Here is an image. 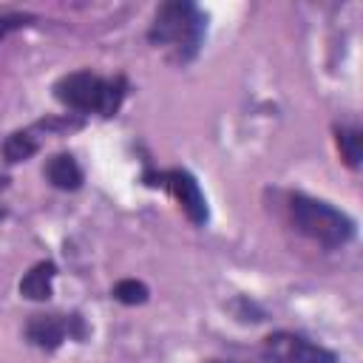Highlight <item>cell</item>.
<instances>
[{"mask_svg": "<svg viewBox=\"0 0 363 363\" xmlns=\"http://www.w3.org/2000/svg\"><path fill=\"white\" fill-rule=\"evenodd\" d=\"M335 142H337V150L343 156V162L349 167H357L360 164V153H363V136L357 128H337L335 130Z\"/></svg>", "mask_w": 363, "mask_h": 363, "instance_id": "9c48e42d", "label": "cell"}, {"mask_svg": "<svg viewBox=\"0 0 363 363\" xmlns=\"http://www.w3.org/2000/svg\"><path fill=\"white\" fill-rule=\"evenodd\" d=\"M125 94H128V82L122 77L105 79L91 71H74L54 82V96L77 113L113 116L119 111Z\"/></svg>", "mask_w": 363, "mask_h": 363, "instance_id": "7a4b0ae2", "label": "cell"}, {"mask_svg": "<svg viewBox=\"0 0 363 363\" xmlns=\"http://www.w3.org/2000/svg\"><path fill=\"white\" fill-rule=\"evenodd\" d=\"M289 218L301 235L312 238L326 250H337L354 238V221L343 210L332 207L329 201L312 199L306 193L289 196Z\"/></svg>", "mask_w": 363, "mask_h": 363, "instance_id": "3957f363", "label": "cell"}, {"mask_svg": "<svg viewBox=\"0 0 363 363\" xmlns=\"http://www.w3.org/2000/svg\"><path fill=\"white\" fill-rule=\"evenodd\" d=\"M26 335L34 346L54 352L62 346L65 337H85V323L79 315H34L26 326Z\"/></svg>", "mask_w": 363, "mask_h": 363, "instance_id": "5b68a950", "label": "cell"}, {"mask_svg": "<svg viewBox=\"0 0 363 363\" xmlns=\"http://www.w3.org/2000/svg\"><path fill=\"white\" fill-rule=\"evenodd\" d=\"M207 363H241V360H207Z\"/></svg>", "mask_w": 363, "mask_h": 363, "instance_id": "4fadbf2b", "label": "cell"}, {"mask_svg": "<svg viewBox=\"0 0 363 363\" xmlns=\"http://www.w3.org/2000/svg\"><path fill=\"white\" fill-rule=\"evenodd\" d=\"M45 176L54 187L60 190H77L82 184V167L77 164V159L71 153H57L48 159L45 164Z\"/></svg>", "mask_w": 363, "mask_h": 363, "instance_id": "52a82bcc", "label": "cell"}, {"mask_svg": "<svg viewBox=\"0 0 363 363\" xmlns=\"http://www.w3.org/2000/svg\"><path fill=\"white\" fill-rule=\"evenodd\" d=\"M261 357L267 363H337V354L298 332H272L261 343Z\"/></svg>", "mask_w": 363, "mask_h": 363, "instance_id": "277c9868", "label": "cell"}, {"mask_svg": "<svg viewBox=\"0 0 363 363\" xmlns=\"http://www.w3.org/2000/svg\"><path fill=\"white\" fill-rule=\"evenodd\" d=\"M6 182H9V179H6V176H0V190L6 187Z\"/></svg>", "mask_w": 363, "mask_h": 363, "instance_id": "5bb4252c", "label": "cell"}, {"mask_svg": "<svg viewBox=\"0 0 363 363\" xmlns=\"http://www.w3.org/2000/svg\"><path fill=\"white\" fill-rule=\"evenodd\" d=\"M156 179H159V182H153V184L167 187V190L173 193V199L179 201V207L184 210V216H187L193 224H199V227L207 224V218H210L207 199H204V193H201V187H199V182H196L193 173L176 167V170H164V173H159Z\"/></svg>", "mask_w": 363, "mask_h": 363, "instance_id": "8992f818", "label": "cell"}, {"mask_svg": "<svg viewBox=\"0 0 363 363\" xmlns=\"http://www.w3.org/2000/svg\"><path fill=\"white\" fill-rule=\"evenodd\" d=\"M37 150V139L28 133V130H17V133H11L6 142H3V156H6V162H26L31 153Z\"/></svg>", "mask_w": 363, "mask_h": 363, "instance_id": "30bf717a", "label": "cell"}, {"mask_svg": "<svg viewBox=\"0 0 363 363\" xmlns=\"http://www.w3.org/2000/svg\"><path fill=\"white\" fill-rule=\"evenodd\" d=\"M207 14L190 0H170L162 3L153 14L147 28V40L156 48H167L176 62H190L204 40Z\"/></svg>", "mask_w": 363, "mask_h": 363, "instance_id": "6da1fadb", "label": "cell"}, {"mask_svg": "<svg viewBox=\"0 0 363 363\" xmlns=\"http://www.w3.org/2000/svg\"><path fill=\"white\" fill-rule=\"evenodd\" d=\"M147 286L136 278H125V281H116L113 284V298L119 303H128V306H136V303H145L147 301Z\"/></svg>", "mask_w": 363, "mask_h": 363, "instance_id": "8fae6325", "label": "cell"}, {"mask_svg": "<svg viewBox=\"0 0 363 363\" xmlns=\"http://www.w3.org/2000/svg\"><path fill=\"white\" fill-rule=\"evenodd\" d=\"M54 275H57V267H54L51 261H40V264H34V267L23 275L20 292H23L28 301H48V298H51Z\"/></svg>", "mask_w": 363, "mask_h": 363, "instance_id": "ba28073f", "label": "cell"}, {"mask_svg": "<svg viewBox=\"0 0 363 363\" xmlns=\"http://www.w3.org/2000/svg\"><path fill=\"white\" fill-rule=\"evenodd\" d=\"M28 23H34V14H28V11H6V14H0V43H3L11 31L26 28Z\"/></svg>", "mask_w": 363, "mask_h": 363, "instance_id": "7c38bea8", "label": "cell"}]
</instances>
